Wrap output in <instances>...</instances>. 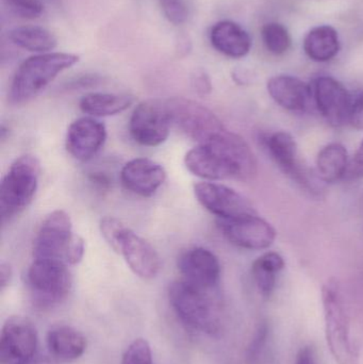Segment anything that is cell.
<instances>
[{"instance_id":"5","label":"cell","mask_w":363,"mask_h":364,"mask_svg":"<svg viewBox=\"0 0 363 364\" xmlns=\"http://www.w3.org/2000/svg\"><path fill=\"white\" fill-rule=\"evenodd\" d=\"M40 164L31 155L17 158L0 184V215L2 224L18 215L33 200L38 188Z\"/></svg>"},{"instance_id":"7","label":"cell","mask_w":363,"mask_h":364,"mask_svg":"<svg viewBox=\"0 0 363 364\" xmlns=\"http://www.w3.org/2000/svg\"><path fill=\"white\" fill-rule=\"evenodd\" d=\"M164 102L172 126L198 144L225 129L219 117L198 102L183 97L168 98Z\"/></svg>"},{"instance_id":"30","label":"cell","mask_w":363,"mask_h":364,"mask_svg":"<svg viewBox=\"0 0 363 364\" xmlns=\"http://www.w3.org/2000/svg\"><path fill=\"white\" fill-rule=\"evenodd\" d=\"M162 12L170 23L179 26L189 18V6L185 0H159Z\"/></svg>"},{"instance_id":"36","label":"cell","mask_w":363,"mask_h":364,"mask_svg":"<svg viewBox=\"0 0 363 364\" xmlns=\"http://www.w3.org/2000/svg\"><path fill=\"white\" fill-rule=\"evenodd\" d=\"M21 364H60L55 357L48 356V355L38 354L36 353L33 356L28 358Z\"/></svg>"},{"instance_id":"23","label":"cell","mask_w":363,"mask_h":364,"mask_svg":"<svg viewBox=\"0 0 363 364\" xmlns=\"http://www.w3.org/2000/svg\"><path fill=\"white\" fill-rule=\"evenodd\" d=\"M134 102V97L128 94L90 93L79 102L81 111L92 117H106L119 114Z\"/></svg>"},{"instance_id":"27","label":"cell","mask_w":363,"mask_h":364,"mask_svg":"<svg viewBox=\"0 0 363 364\" xmlns=\"http://www.w3.org/2000/svg\"><path fill=\"white\" fill-rule=\"evenodd\" d=\"M264 46L275 55H285L291 47V36L285 26L279 23H268L261 29Z\"/></svg>"},{"instance_id":"20","label":"cell","mask_w":363,"mask_h":364,"mask_svg":"<svg viewBox=\"0 0 363 364\" xmlns=\"http://www.w3.org/2000/svg\"><path fill=\"white\" fill-rule=\"evenodd\" d=\"M210 42L215 50L232 59L244 58L251 48L249 34L232 21H221L215 23L210 31Z\"/></svg>"},{"instance_id":"8","label":"cell","mask_w":363,"mask_h":364,"mask_svg":"<svg viewBox=\"0 0 363 364\" xmlns=\"http://www.w3.org/2000/svg\"><path fill=\"white\" fill-rule=\"evenodd\" d=\"M79 235L72 232V220L63 210H55L46 216L33 244L34 259L61 261L68 264L70 252Z\"/></svg>"},{"instance_id":"32","label":"cell","mask_w":363,"mask_h":364,"mask_svg":"<svg viewBox=\"0 0 363 364\" xmlns=\"http://www.w3.org/2000/svg\"><path fill=\"white\" fill-rule=\"evenodd\" d=\"M127 228L121 220L114 218H104L100 222V231L104 235V240L110 244L113 250H117L119 237L124 230Z\"/></svg>"},{"instance_id":"38","label":"cell","mask_w":363,"mask_h":364,"mask_svg":"<svg viewBox=\"0 0 363 364\" xmlns=\"http://www.w3.org/2000/svg\"><path fill=\"white\" fill-rule=\"evenodd\" d=\"M194 82H195V87H197L198 91L202 92V93L210 91V81L204 73L197 75Z\"/></svg>"},{"instance_id":"9","label":"cell","mask_w":363,"mask_h":364,"mask_svg":"<svg viewBox=\"0 0 363 364\" xmlns=\"http://www.w3.org/2000/svg\"><path fill=\"white\" fill-rule=\"evenodd\" d=\"M170 119L164 100H149L141 102L132 112L130 134L138 144L156 147L168 140Z\"/></svg>"},{"instance_id":"15","label":"cell","mask_w":363,"mask_h":364,"mask_svg":"<svg viewBox=\"0 0 363 364\" xmlns=\"http://www.w3.org/2000/svg\"><path fill=\"white\" fill-rule=\"evenodd\" d=\"M177 267L183 280L207 290H213L221 278L219 258L207 248H190L183 252Z\"/></svg>"},{"instance_id":"31","label":"cell","mask_w":363,"mask_h":364,"mask_svg":"<svg viewBox=\"0 0 363 364\" xmlns=\"http://www.w3.org/2000/svg\"><path fill=\"white\" fill-rule=\"evenodd\" d=\"M269 326L268 323L262 322L259 326L256 329L255 335H254L253 340L249 343V348L246 350V363L249 364H254L257 363L266 346V341L269 337Z\"/></svg>"},{"instance_id":"37","label":"cell","mask_w":363,"mask_h":364,"mask_svg":"<svg viewBox=\"0 0 363 364\" xmlns=\"http://www.w3.org/2000/svg\"><path fill=\"white\" fill-rule=\"evenodd\" d=\"M12 278V269L8 263L2 262L0 264V289L4 291L10 284Z\"/></svg>"},{"instance_id":"14","label":"cell","mask_w":363,"mask_h":364,"mask_svg":"<svg viewBox=\"0 0 363 364\" xmlns=\"http://www.w3.org/2000/svg\"><path fill=\"white\" fill-rule=\"evenodd\" d=\"M217 224L224 237L243 250H266L276 239L274 227L258 214L234 220H219Z\"/></svg>"},{"instance_id":"12","label":"cell","mask_w":363,"mask_h":364,"mask_svg":"<svg viewBox=\"0 0 363 364\" xmlns=\"http://www.w3.org/2000/svg\"><path fill=\"white\" fill-rule=\"evenodd\" d=\"M38 331L33 322L25 316L9 318L0 336L1 364H21L36 354Z\"/></svg>"},{"instance_id":"2","label":"cell","mask_w":363,"mask_h":364,"mask_svg":"<svg viewBox=\"0 0 363 364\" xmlns=\"http://www.w3.org/2000/svg\"><path fill=\"white\" fill-rule=\"evenodd\" d=\"M78 62V55L68 53H38L28 58L13 76L9 100L12 104L27 102Z\"/></svg>"},{"instance_id":"21","label":"cell","mask_w":363,"mask_h":364,"mask_svg":"<svg viewBox=\"0 0 363 364\" xmlns=\"http://www.w3.org/2000/svg\"><path fill=\"white\" fill-rule=\"evenodd\" d=\"M49 350L58 360L74 361L87 348V339L80 331L67 325L53 326L47 335Z\"/></svg>"},{"instance_id":"4","label":"cell","mask_w":363,"mask_h":364,"mask_svg":"<svg viewBox=\"0 0 363 364\" xmlns=\"http://www.w3.org/2000/svg\"><path fill=\"white\" fill-rule=\"evenodd\" d=\"M322 301L326 341L335 361L338 364H359V350L352 338L351 322L337 282L324 284Z\"/></svg>"},{"instance_id":"25","label":"cell","mask_w":363,"mask_h":364,"mask_svg":"<svg viewBox=\"0 0 363 364\" xmlns=\"http://www.w3.org/2000/svg\"><path fill=\"white\" fill-rule=\"evenodd\" d=\"M285 267L283 257L275 252H264L254 261L251 274L262 296L268 299L273 294L276 288L277 276Z\"/></svg>"},{"instance_id":"17","label":"cell","mask_w":363,"mask_h":364,"mask_svg":"<svg viewBox=\"0 0 363 364\" xmlns=\"http://www.w3.org/2000/svg\"><path fill=\"white\" fill-rule=\"evenodd\" d=\"M107 140L106 126L95 117H80L70 124L66 149L78 161H87L102 149Z\"/></svg>"},{"instance_id":"35","label":"cell","mask_w":363,"mask_h":364,"mask_svg":"<svg viewBox=\"0 0 363 364\" xmlns=\"http://www.w3.org/2000/svg\"><path fill=\"white\" fill-rule=\"evenodd\" d=\"M296 364H319L315 348L313 346H307L300 348L296 356Z\"/></svg>"},{"instance_id":"22","label":"cell","mask_w":363,"mask_h":364,"mask_svg":"<svg viewBox=\"0 0 363 364\" xmlns=\"http://www.w3.org/2000/svg\"><path fill=\"white\" fill-rule=\"evenodd\" d=\"M303 46L309 59L321 63L334 59L341 48L338 32L328 25L313 28L305 36Z\"/></svg>"},{"instance_id":"13","label":"cell","mask_w":363,"mask_h":364,"mask_svg":"<svg viewBox=\"0 0 363 364\" xmlns=\"http://www.w3.org/2000/svg\"><path fill=\"white\" fill-rule=\"evenodd\" d=\"M313 94L320 113L332 127L351 122L355 102L342 83L332 77H319L315 79Z\"/></svg>"},{"instance_id":"33","label":"cell","mask_w":363,"mask_h":364,"mask_svg":"<svg viewBox=\"0 0 363 364\" xmlns=\"http://www.w3.org/2000/svg\"><path fill=\"white\" fill-rule=\"evenodd\" d=\"M363 178V141L356 151L355 155L350 159L345 181H358Z\"/></svg>"},{"instance_id":"19","label":"cell","mask_w":363,"mask_h":364,"mask_svg":"<svg viewBox=\"0 0 363 364\" xmlns=\"http://www.w3.org/2000/svg\"><path fill=\"white\" fill-rule=\"evenodd\" d=\"M272 100L289 111H305L310 106L313 89L304 81L290 75L272 77L266 85Z\"/></svg>"},{"instance_id":"28","label":"cell","mask_w":363,"mask_h":364,"mask_svg":"<svg viewBox=\"0 0 363 364\" xmlns=\"http://www.w3.org/2000/svg\"><path fill=\"white\" fill-rule=\"evenodd\" d=\"M11 13L25 19L38 18L44 11L40 0H2Z\"/></svg>"},{"instance_id":"18","label":"cell","mask_w":363,"mask_h":364,"mask_svg":"<svg viewBox=\"0 0 363 364\" xmlns=\"http://www.w3.org/2000/svg\"><path fill=\"white\" fill-rule=\"evenodd\" d=\"M166 179L163 166L147 158L127 162L121 172L123 186L134 194L149 197L155 194Z\"/></svg>"},{"instance_id":"11","label":"cell","mask_w":363,"mask_h":364,"mask_svg":"<svg viewBox=\"0 0 363 364\" xmlns=\"http://www.w3.org/2000/svg\"><path fill=\"white\" fill-rule=\"evenodd\" d=\"M266 147L277 166L300 188L311 194L321 193L317 178L303 164L298 143L289 132H277L271 134L266 140Z\"/></svg>"},{"instance_id":"16","label":"cell","mask_w":363,"mask_h":364,"mask_svg":"<svg viewBox=\"0 0 363 364\" xmlns=\"http://www.w3.org/2000/svg\"><path fill=\"white\" fill-rule=\"evenodd\" d=\"M132 272L143 279H153L161 269L159 255L153 246L129 228L119 237L117 246Z\"/></svg>"},{"instance_id":"24","label":"cell","mask_w":363,"mask_h":364,"mask_svg":"<svg viewBox=\"0 0 363 364\" xmlns=\"http://www.w3.org/2000/svg\"><path fill=\"white\" fill-rule=\"evenodd\" d=\"M349 164V153L345 146L340 143L326 145L317 157V171L320 181L335 183L345 179Z\"/></svg>"},{"instance_id":"26","label":"cell","mask_w":363,"mask_h":364,"mask_svg":"<svg viewBox=\"0 0 363 364\" xmlns=\"http://www.w3.org/2000/svg\"><path fill=\"white\" fill-rule=\"evenodd\" d=\"M13 44L31 53H51L57 46V38L49 30L40 26H21L9 33Z\"/></svg>"},{"instance_id":"29","label":"cell","mask_w":363,"mask_h":364,"mask_svg":"<svg viewBox=\"0 0 363 364\" xmlns=\"http://www.w3.org/2000/svg\"><path fill=\"white\" fill-rule=\"evenodd\" d=\"M121 364H153V355L148 342L144 339L134 340L126 350Z\"/></svg>"},{"instance_id":"1","label":"cell","mask_w":363,"mask_h":364,"mask_svg":"<svg viewBox=\"0 0 363 364\" xmlns=\"http://www.w3.org/2000/svg\"><path fill=\"white\" fill-rule=\"evenodd\" d=\"M185 164L192 174L209 181H249L258 173L257 159L246 141L226 128L192 149Z\"/></svg>"},{"instance_id":"3","label":"cell","mask_w":363,"mask_h":364,"mask_svg":"<svg viewBox=\"0 0 363 364\" xmlns=\"http://www.w3.org/2000/svg\"><path fill=\"white\" fill-rule=\"evenodd\" d=\"M210 291L181 279L170 284L168 299L183 324L200 333L217 335L221 331L223 318Z\"/></svg>"},{"instance_id":"10","label":"cell","mask_w":363,"mask_h":364,"mask_svg":"<svg viewBox=\"0 0 363 364\" xmlns=\"http://www.w3.org/2000/svg\"><path fill=\"white\" fill-rule=\"evenodd\" d=\"M194 194L198 203L219 220H234L258 214L246 197L224 184L200 182L194 186Z\"/></svg>"},{"instance_id":"34","label":"cell","mask_w":363,"mask_h":364,"mask_svg":"<svg viewBox=\"0 0 363 364\" xmlns=\"http://www.w3.org/2000/svg\"><path fill=\"white\" fill-rule=\"evenodd\" d=\"M350 123L356 129L363 130V93L354 102L353 112H352Z\"/></svg>"},{"instance_id":"6","label":"cell","mask_w":363,"mask_h":364,"mask_svg":"<svg viewBox=\"0 0 363 364\" xmlns=\"http://www.w3.org/2000/svg\"><path fill=\"white\" fill-rule=\"evenodd\" d=\"M26 280L31 299L40 308L53 307L65 301L72 284L67 264L48 259H34Z\"/></svg>"}]
</instances>
